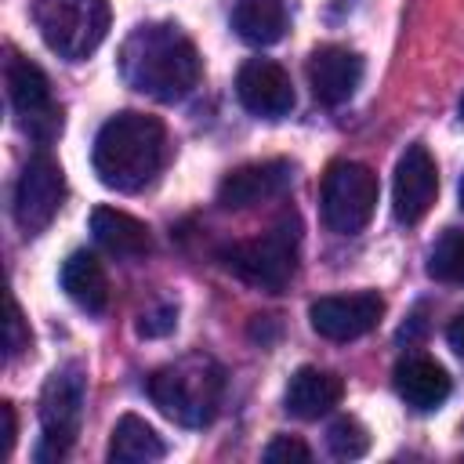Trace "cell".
Instances as JSON below:
<instances>
[{"label":"cell","instance_id":"cell-1","mask_svg":"<svg viewBox=\"0 0 464 464\" xmlns=\"http://www.w3.org/2000/svg\"><path fill=\"white\" fill-rule=\"evenodd\" d=\"M199 69L196 44L170 22L138 25L120 47V76L156 102L185 98L199 83Z\"/></svg>","mask_w":464,"mask_h":464},{"label":"cell","instance_id":"cell-2","mask_svg":"<svg viewBox=\"0 0 464 464\" xmlns=\"http://www.w3.org/2000/svg\"><path fill=\"white\" fill-rule=\"evenodd\" d=\"M163 123L149 112H116L112 120L102 123L91 163L102 185L116 192H138L145 188L160 167H163Z\"/></svg>","mask_w":464,"mask_h":464},{"label":"cell","instance_id":"cell-3","mask_svg":"<svg viewBox=\"0 0 464 464\" xmlns=\"http://www.w3.org/2000/svg\"><path fill=\"white\" fill-rule=\"evenodd\" d=\"M221 392H225L221 366L207 355L178 359L170 366H160L149 377V399L156 402V410L167 420H174L181 428L210 424L221 406Z\"/></svg>","mask_w":464,"mask_h":464},{"label":"cell","instance_id":"cell-4","mask_svg":"<svg viewBox=\"0 0 464 464\" xmlns=\"http://www.w3.org/2000/svg\"><path fill=\"white\" fill-rule=\"evenodd\" d=\"M297 246H301V221L297 214H283L268 232L246 243H232L221 261L228 272H236L243 283L279 294L297 268Z\"/></svg>","mask_w":464,"mask_h":464},{"label":"cell","instance_id":"cell-5","mask_svg":"<svg viewBox=\"0 0 464 464\" xmlns=\"http://www.w3.org/2000/svg\"><path fill=\"white\" fill-rule=\"evenodd\" d=\"M33 22L58 58L80 62L109 33V0H33Z\"/></svg>","mask_w":464,"mask_h":464},{"label":"cell","instance_id":"cell-6","mask_svg":"<svg viewBox=\"0 0 464 464\" xmlns=\"http://www.w3.org/2000/svg\"><path fill=\"white\" fill-rule=\"evenodd\" d=\"M377 174L366 163L355 160H334L323 174V188H319V210L330 232L337 236H355L370 225L373 210H377Z\"/></svg>","mask_w":464,"mask_h":464},{"label":"cell","instance_id":"cell-7","mask_svg":"<svg viewBox=\"0 0 464 464\" xmlns=\"http://www.w3.org/2000/svg\"><path fill=\"white\" fill-rule=\"evenodd\" d=\"M83 395H87V377L76 362L54 370L44 384L40 395V446H36V460L51 464L62 460L69 453V446L76 442L80 431V417H83Z\"/></svg>","mask_w":464,"mask_h":464},{"label":"cell","instance_id":"cell-8","mask_svg":"<svg viewBox=\"0 0 464 464\" xmlns=\"http://www.w3.org/2000/svg\"><path fill=\"white\" fill-rule=\"evenodd\" d=\"M7 98L11 109L18 116V123L40 141L47 145L58 130H62V109L51 98V83L44 76V69L22 54L7 58Z\"/></svg>","mask_w":464,"mask_h":464},{"label":"cell","instance_id":"cell-9","mask_svg":"<svg viewBox=\"0 0 464 464\" xmlns=\"http://www.w3.org/2000/svg\"><path fill=\"white\" fill-rule=\"evenodd\" d=\"M62 199H65L62 167L47 152H36L25 163V170L18 178V188H14V221L22 225L25 236H36L54 221Z\"/></svg>","mask_w":464,"mask_h":464},{"label":"cell","instance_id":"cell-10","mask_svg":"<svg viewBox=\"0 0 464 464\" xmlns=\"http://www.w3.org/2000/svg\"><path fill=\"white\" fill-rule=\"evenodd\" d=\"M381 315H384V297L373 290L319 297L308 308L312 330L326 341H355V337L370 334L381 323Z\"/></svg>","mask_w":464,"mask_h":464},{"label":"cell","instance_id":"cell-11","mask_svg":"<svg viewBox=\"0 0 464 464\" xmlns=\"http://www.w3.org/2000/svg\"><path fill=\"white\" fill-rule=\"evenodd\" d=\"M439 192V167L424 145H406V152L395 163V181H392V210L402 225H417Z\"/></svg>","mask_w":464,"mask_h":464},{"label":"cell","instance_id":"cell-12","mask_svg":"<svg viewBox=\"0 0 464 464\" xmlns=\"http://www.w3.org/2000/svg\"><path fill=\"white\" fill-rule=\"evenodd\" d=\"M294 167L286 160H261V163H243L228 170L218 185V203L225 210H246L265 199H276L290 188Z\"/></svg>","mask_w":464,"mask_h":464},{"label":"cell","instance_id":"cell-13","mask_svg":"<svg viewBox=\"0 0 464 464\" xmlns=\"http://www.w3.org/2000/svg\"><path fill=\"white\" fill-rule=\"evenodd\" d=\"M236 94H239L243 109H250L254 116H265V120H279L294 109V83L283 72V65H276L268 58H250L239 69Z\"/></svg>","mask_w":464,"mask_h":464},{"label":"cell","instance_id":"cell-14","mask_svg":"<svg viewBox=\"0 0 464 464\" xmlns=\"http://www.w3.org/2000/svg\"><path fill=\"white\" fill-rule=\"evenodd\" d=\"M308 83L323 105H341L362 83V58L341 44H323L308 58Z\"/></svg>","mask_w":464,"mask_h":464},{"label":"cell","instance_id":"cell-15","mask_svg":"<svg viewBox=\"0 0 464 464\" xmlns=\"http://www.w3.org/2000/svg\"><path fill=\"white\" fill-rule=\"evenodd\" d=\"M392 384H395V395L417 413L439 410L450 399V373L428 355H406L395 366Z\"/></svg>","mask_w":464,"mask_h":464},{"label":"cell","instance_id":"cell-16","mask_svg":"<svg viewBox=\"0 0 464 464\" xmlns=\"http://www.w3.org/2000/svg\"><path fill=\"white\" fill-rule=\"evenodd\" d=\"M344 395V381L330 370L319 366H301L290 381H286V413L297 420H319L323 413H330Z\"/></svg>","mask_w":464,"mask_h":464},{"label":"cell","instance_id":"cell-17","mask_svg":"<svg viewBox=\"0 0 464 464\" xmlns=\"http://www.w3.org/2000/svg\"><path fill=\"white\" fill-rule=\"evenodd\" d=\"M58 279H62V290H65V297L72 304H80L91 315L105 312V304H109V279H105V268H102V261L94 254H87V250L69 254L62 261Z\"/></svg>","mask_w":464,"mask_h":464},{"label":"cell","instance_id":"cell-18","mask_svg":"<svg viewBox=\"0 0 464 464\" xmlns=\"http://www.w3.org/2000/svg\"><path fill=\"white\" fill-rule=\"evenodd\" d=\"M91 232H94L98 246L109 250L112 257H141V254H149V228H145V221L130 218L127 210L98 207L91 214Z\"/></svg>","mask_w":464,"mask_h":464},{"label":"cell","instance_id":"cell-19","mask_svg":"<svg viewBox=\"0 0 464 464\" xmlns=\"http://www.w3.org/2000/svg\"><path fill=\"white\" fill-rule=\"evenodd\" d=\"M163 453H167V446L152 424H145L134 413H123L116 420L112 439H109V460L112 464H149V460H160Z\"/></svg>","mask_w":464,"mask_h":464},{"label":"cell","instance_id":"cell-20","mask_svg":"<svg viewBox=\"0 0 464 464\" xmlns=\"http://www.w3.org/2000/svg\"><path fill=\"white\" fill-rule=\"evenodd\" d=\"M232 29L239 33V40L254 47H268L286 33V7L283 0H236Z\"/></svg>","mask_w":464,"mask_h":464},{"label":"cell","instance_id":"cell-21","mask_svg":"<svg viewBox=\"0 0 464 464\" xmlns=\"http://www.w3.org/2000/svg\"><path fill=\"white\" fill-rule=\"evenodd\" d=\"M428 276L439 283H464V232L446 228L431 254H428Z\"/></svg>","mask_w":464,"mask_h":464},{"label":"cell","instance_id":"cell-22","mask_svg":"<svg viewBox=\"0 0 464 464\" xmlns=\"http://www.w3.org/2000/svg\"><path fill=\"white\" fill-rule=\"evenodd\" d=\"M326 450L337 460H355V457H362L370 450V431L355 417H337L326 428Z\"/></svg>","mask_w":464,"mask_h":464},{"label":"cell","instance_id":"cell-23","mask_svg":"<svg viewBox=\"0 0 464 464\" xmlns=\"http://www.w3.org/2000/svg\"><path fill=\"white\" fill-rule=\"evenodd\" d=\"M312 453H308V446L304 442H297V439H290V435H276L268 446H265V460H272V464H279V460H294V464H304Z\"/></svg>","mask_w":464,"mask_h":464},{"label":"cell","instance_id":"cell-24","mask_svg":"<svg viewBox=\"0 0 464 464\" xmlns=\"http://www.w3.org/2000/svg\"><path fill=\"white\" fill-rule=\"evenodd\" d=\"M174 323H178V312H174L170 304H160V308H152V312H141L138 334H141V337H163V334L174 330Z\"/></svg>","mask_w":464,"mask_h":464},{"label":"cell","instance_id":"cell-25","mask_svg":"<svg viewBox=\"0 0 464 464\" xmlns=\"http://www.w3.org/2000/svg\"><path fill=\"white\" fill-rule=\"evenodd\" d=\"M29 348V330H25V319H22V308L18 301L11 297V319H7V359H14L18 352Z\"/></svg>","mask_w":464,"mask_h":464},{"label":"cell","instance_id":"cell-26","mask_svg":"<svg viewBox=\"0 0 464 464\" xmlns=\"http://www.w3.org/2000/svg\"><path fill=\"white\" fill-rule=\"evenodd\" d=\"M0 417H4V442H0V453H4V457H11V450H14V435H18L14 406H11V402H0Z\"/></svg>","mask_w":464,"mask_h":464},{"label":"cell","instance_id":"cell-27","mask_svg":"<svg viewBox=\"0 0 464 464\" xmlns=\"http://www.w3.org/2000/svg\"><path fill=\"white\" fill-rule=\"evenodd\" d=\"M446 341H450V348H453V352L464 359V308H460V312L450 319V326H446Z\"/></svg>","mask_w":464,"mask_h":464},{"label":"cell","instance_id":"cell-28","mask_svg":"<svg viewBox=\"0 0 464 464\" xmlns=\"http://www.w3.org/2000/svg\"><path fill=\"white\" fill-rule=\"evenodd\" d=\"M460 207H464V178H460Z\"/></svg>","mask_w":464,"mask_h":464},{"label":"cell","instance_id":"cell-29","mask_svg":"<svg viewBox=\"0 0 464 464\" xmlns=\"http://www.w3.org/2000/svg\"><path fill=\"white\" fill-rule=\"evenodd\" d=\"M460 120H464V94H460Z\"/></svg>","mask_w":464,"mask_h":464}]
</instances>
